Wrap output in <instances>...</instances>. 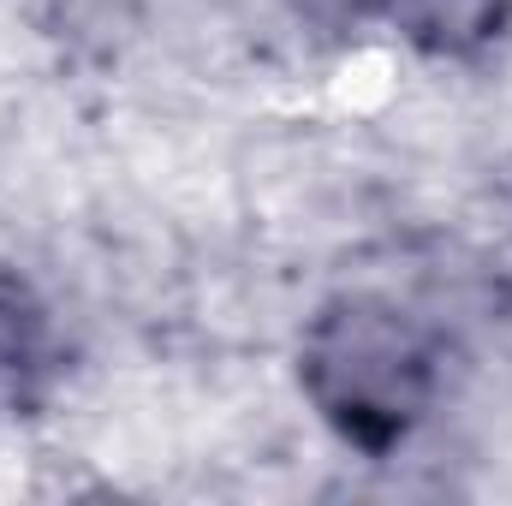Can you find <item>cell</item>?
<instances>
[{
  "label": "cell",
  "mask_w": 512,
  "mask_h": 506,
  "mask_svg": "<svg viewBox=\"0 0 512 506\" xmlns=\"http://www.w3.org/2000/svg\"><path fill=\"white\" fill-rule=\"evenodd\" d=\"M298 387L346 447L387 459L435 411L441 340L387 292H334L304 316Z\"/></svg>",
  "instance_id": "6da1fadb"
},
{
  "label": "cell",
  "mask_w": 512,
  "mask_h": 506,
  "mask_svg": "<svg viewBox=\"0 0 512 506\" xmlns=\"http://www.w3.org/2000/svg\"><path fill=\"white\" fill-rule=\"evenodd\" d=\"M393 36L423 60H483L512 24V0H382Z\"/></svg>",
  "instance_id": "7a4b0ae2"
},
{
  "label": "cell",
  "mask_w": 512,
  "mask_h": 506,
  "mask_svg": "<svg viewBox=\"0 0 512 506\" xmlns=\"http://www.w3.org/2000/svg\"><path fill=\"white\" fill-rule=\"evenodd\" d=\"M54 381V322L48 304L18 280L0 274V417L30 411Z\"/></svg>",
  "instance_id": "3957f363"
},
{
  "label": "cell",
  "mask_w": 512,
  "mask_h": 506,
  "mask_svg": "<svg viewBox=\"0 0 512 506\" xmlns=\"http://www.w3.org/2000/svg\"><path fill=\"white\" fill-rule=\"evenodd\" d=\"M376 6H382V0H286V12H292L298 24H310V30H328V36H346V30H358L364 18H376Z\"/></svg>",
  "instance_id": "277c9868"
}]
</instances>
